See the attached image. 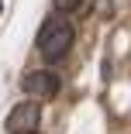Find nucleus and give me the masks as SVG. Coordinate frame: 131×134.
<instances>
[{
	"label": "nucleus",
	"instance_id": "nucleus-1",
	"mask_svg": "<svg viewBox=\"0 0 131 134\" xmlns=\"http://www.w3.org/2000/svg\"><path fill=\"white\" fill-rule=\"evenodd\" d=\"M72 41H76V31H72V24L66 21V17H48L45 24H41V31H38V52H41V59L45 62H62L66 55H69V48H72Z\"/></svg>",
	"mask_w": 131,
	"mask_h": 134
},
{
	"label": "nucleus",
	"instance_id": "nucleus-2",
	"mask_svg": "<svg viewBox=\"0 0 131 134\" xmlns=\"http://www.w3.org/2000/svg\"><path fill=\"white\" fill-rule=\"evenodd\" d=\"M21 90L28 93L31 100H52L62 90V79H59V72H52V69H31L28 76L21 79Z\"/></svg>",
	"mask_w": 131,
	"mask_h": 134
},
{
	"label": "nucleus",
	"instance_id": "nucleus-3",
	"mask_svg": "<svg viewBox=\"0 0 131 134\" xmlns=\"http://www.w3.org/2000/svg\"><path fill=\"white\" fill-rule=\"evenodd\" d=\"M41 124V103L38 100H24L7 114V134H35Z\"/></svg>",
	"mask_w": 131,
	"mask_h": 134
},
{
	"label": "nucleus",
	"instance_id": "nucleus-4",
	"mask_svg": "<svg viewBox=\"0 0 131 134\" xmlns=\"http://www.w3.org/2000/svg\"><path fill=\"white\" fill-rule=\"evenodd\" d=\"M83 0H55V10L59 14H72V10H80Z\"/></svg>",
	"mask_w": 131,
	"mask_h": 134
},
{
	"label": "nucleus",
	"instance_id": "nucleus-5",
	"mask_svg": "<svg viewBox=\"0 0 131 134\" xmlns=\"http://www.w3.org/2000/svg\"><path fill=\"white\" fill-rule=\"evenodd\" d=\"M0 10H4V0H0Z\"/></svg>",
	"mask_w": 131,
	"mask_h": 134
}]
</instances>
